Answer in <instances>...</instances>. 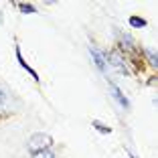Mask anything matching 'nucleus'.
<instances>
[{"label":"nucleus","instance_id":"10","mask_svg":"<svg viewBox=\"0 0 158 158\" xmlns=\"http://www.w3.org/2000/svg\"><path fill=\"white\" fill-rule=\"evenodd\" d=\"M146 55H148V59H150V63H152L154 67L158 65V57H156V53L152 51V49H148V51H146Z\"/></svg>","mask_w":158,"mask_h":158},{"label":"nucleus","instance_id":"9","mask_svg":"<svg viewBox=\"0 0 158 158\" xmlns=\"http://www.w3.org/2000/svg\"><path fill=\"white\" fill-rule=\"evenodd\" d=\"M93 128H95V130H99L102 134H110V132H112V128H110V126H103V124H99V122H93Z\"/></svg>","mask_w":158,"mask_h":158},{"label":"nucleus","instance_id":"2","mask_svg":"<svg viewBox=\"0 0 158 158\" xmlns=\"http://www.w3.org/2000/svg\"><path fill=\"white\" fill-rule=\"evenodd\" d=\"M106 63H107V65H112L120 75H126V73H128V67H126L124 55H122L120 51H112L110 55H106Z\"/></svg>","mask_w":158,"mask_h":158},{"label":"nucleus","instance_id":"11","mask_svg":"<svg viewBox=\"0 0 158 158\" xmlns=\"http://www.w3.org/2000/svg\"><path fill=\"white\" fill-rule=\"evenodd\" d=\"M33 158H55V152H51V150H45V152H39V154H35Z\"/></svg>","mask_w":158,"mask_h":158},{"label":"nucleus","instance_id":"8","mask_svg":"<svg viewBox=\"0 0 158 158\" xmlns=\"http://www.w3.org/2000/svg\"><path fill=\"white\" fill-rule=\"evenodd\" d=\"M130 24L136 28H142V27H146V20L140 19V16H130Z\"/></svg>","mask_w":158,"mask_h":158},{"label":"nucleus","instance_id":"13","mask_svg":"<svg viewBox=\"0 0 158 158\" xmlns=\"http://www.w3.org/2000/svg\"><path fill=\"white\" fill-rule=\"evenodd\" d=\"M130 158H136V156H134V154H132V152H130Z\"/></svg>","mask_w":158,"mask_h":158},{"label":"nucleus","instance_id":"3","mask_svg":"<svg viewBox=\"0 0 158 158\" xmlns=\"http://www.w3.org/2000/svg\"><path fill=\"white\" fill-rule=\"evenodd\" d=\"M89 55H91L93 63H95V67H98L102 73H106L107 71V63H106V53H102L95 45H89Z\"/></svg>","mask_w":158,"mask_h":158},{"label":"nucleus","instance_id":"12","mask_svg":"<svg viewBox=\"0 0 158 158\" xmlns=\"http://www.w3.org/2000/svg\"><path fill=\"white\" fill-rule=\"evenodd\" d=\"M4 103H6V91H4L2 87H0V107L4 106Z\"/></svg>","mask_w":158,"mask_h":158},{"label":"nucleus","instance_id":"5","mask_svg":"<svg viewBox=\"0 0 158 158\" xmlns=\"http://www.w3.org/2000/svg\"><path fill=\"white\" fill-rule=\"evenodd\" d=\"M14 55H16V61H19V65L23 67L24 71H27L28 75H31V77L35 79V81H39V75H37V71L33 69V67L28 65L27 61H24V57H23V53H20V47H19V43H16V45H14Z\"/></svg>","mask_w":158,"mask_h":158},{"label":"nucleus","instance_id":"4","mask_svg":"<svg viewBox=\"0 0 158 158\" xmlns=\"http://www.w3.org/2000/svg\"><path fill=\"white\" fill-rule=\"evenodd\" d=\"M110 91H112V95H114V99L118 102V106L122 107V110H130V102H128V98H126L124 93H122V89L118 87L114 81H110Z\"/></svg>","mask_w":158,"mask_h":158},{"label":"nucleus","instance_id":"1","mask_svg":"<svg viewBox=\"0 0 158 158\" xmlns=\"http://www.w3.org/2000/svg\"><path fill=\"white\" fill-rule=\"evenodd\" d=\"M51 146H53V138L49 134H45V132L33 134L27 142V150H28L31 156H35V154H39V152H45V150H49Z\"/></svg>","mask_w":158,"mask_h":158},{"label":"nucleus","instance_id":"7","mask_svg":"<svg viewBox=\"0 0 158 158\" xmlns=\"http://www.w3.org/2000/svg\"><path fill=\"white\" fill-rule=\"evenodd\" d=\"M122 45L126 47V51H132L134 49V39L130 35H122Z\"/></svg>","mask_w":158,"mask_h":158},{"label":"nucleus","instance_id":"6","mask_svg":"<svg viewBox=\"0 0 158 158\" xmlns=\"http://www.w3.org/2000/svg\"><path fill=\"white\" fill-rule=\"evenodd\" d=\"M16 6H19L20 12H27V14H35V12H37V8H35L33 4H28V2H27V4H24V2H19Z\"/></svg>","mask_w":158,"mask_h":158}]
</instances>
